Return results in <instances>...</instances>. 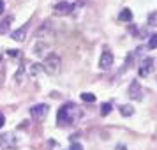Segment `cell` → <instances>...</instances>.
<instances>
[{"label": "cell", "mask_w": 157, "mask_h": 150, "mask_svg": "<svg viewBox=\"0 0 157 150\" xmlns=\"http://www.w3.org/2000/svg\"><path fill=\"white\" fill-rule=\"evenodd\" d=\"M39 72H43V65H41V64H32V65H30V69H29L30 76H37Z\"/></svg>", "instance_id": "obj_13"}, {"label": "cell", "mask_w": 157, "mask_h": 150, "mask_svg": "<svg viewBox=\"0 0 157 150\" xmlns=\"http://www.w3.org/2000/svg\"><path fill=\"white\" fill-rule=\"evenodd\" d=\"M7 53H9V57H13V58H18L20 57V53H21V51H18V50H7Z\"/></svg>", "instance_id": "obj_21"}, {"label": "cell", "mask_w": 157, "mask_h": 150, "mask_svg": "<svg viewBox=\"0 0 157 150\" xmlns=\"http://www.w3.org/2000/svg\"><path fill=\"white\" fill-rule=\"evenodd\" d=\"M81 99L85 101V102H94V101H95V95L90 94V92H83L81 94Z\"/></svg>", "instance_id": "obj_14"}, {"label": "cell", "mask_w": 157, "mask_h": 150, "mask_svg": "<svg viewBox=\"0 0 157 150\" xmlns=\"http://www.w3.org/2000/svg\"><path fill=\"white\" fill-rule=\"evenodd\" d=\"M127 94H129V97H131V99H134V101H140V99H141L143 90H141V85H140V81H138V79H132V81H131Z\"/></svg>", "instance_id": "obj_4"}, {"label": "cell", "mask_w": 157, "mask_h": 150, "mask_svg": "<svg viewBox=\"0 0 157 150\" xmlns=\"http://www.w3.org/2000/svg\"><path fill=\"white\" fill-rule=\"evenodd\" d=\"M48 104H36V106H32L29 110L30 111V117L34 118V120H41V118H44L46 115H48Z\"/></svg>", "instance_id": "obj_3"}, {"label": "cell", "mask_w": 157, "mask_h": 150, "mask_svg": "<svg viewBox=\"0 0 157 150\" xmlns=\"http://www.w3.org/2000/svg\"><path fill=\"white\" fill-rule=\"evenodd\" d=\"M155 20H157V13H152L148 16V27H154L155 25Z\"/></svg>", "instance_id": "obj_20"}, {"label": "cell", "mask_w": 157, "mask_h": 150, "mask_svg": "<svg viewBox=\"0 0 157 150\" xmlns=\"http://www.w3.org/2000/svg\"><path fill=\"white\" fill-rule=\"evenodd\" d=\"M109 111H111V104H109V102H104V104L101 106V115H102V117H106Z\"/></svg>", "instance_id": "obj_16"}, {"label": "cell", "mask_w": 157, "mask_h": 150, "mask_svg": "<svg viewBox=\"0 0 157 150\" xmlns=\"http://www.w3.org/2000/svg\"><path fill=\"white\" fill-rule=\"evenodd\" d=\"M43 71H46L48 74H51V76L60 74V71H62V60L58 57V53H48V55L44 57Z\"/></svg>", "instance_id": "obj_2"}, {"label": "cell", "mask_w": 157, "mask_h": 150, "mask_svg": "<svg viewBox=\"0 0 157 150\" xmlns=\"http://www.w3.org/2000/svg\"><path fill=\"white\" fill-rule=\"evenodd\" d=\"M148 48H150V50H155V48H157V36H155V34H154V36H150Z\"/></svg>", "instance_id": "obj_17"}, {"label": "cell", "mask_w": 157, "mask_h": 150, "mask_svg": "<svg viewBox=\"0 0 157 150\" xmlns=\"http://www.w3.org/2000/svg\"><path fill=\"white\" fill-rule=\"evenodd\" d=\"M18 145V140L13 133H6V134L0 136V147L2 148H14Z\"/></svg>", "instance_id": "obj_6"}, {"label": "cell", "mask_w": 157, "mask_h": 150, "mask_svg": "<svg viewBox=\"0 0 157 150\" xmlns=\"http://www.w3.org/2000/svg\"><path fill=\"white\" fill-rule=\"evenodd\" d=\"M111 65H113V55H111L109 51L101 53V58H99V67L101 69H102V71H108Z\"/></svg>", "instance_id": "obj_8"}, {"label": "cell", "mask_w": 157, "mask_h": 150, "mask_svg": "<svg viewBox=\"0 0 157 150\" xmlns=\"http://www.w3.org/2000/svg\"><path fill=\"white\" fill-rule=\"evenodd\" d=\"M4 124H6V117L0 113V129H2V125H4Z\"/></svg>", "instance_id": "obj_22"}, {"label": "cell", "mask_w": 157, "mask_h": 150, "mask_svg": "<svg viewBox=\"0 0 157 150\" xmlns=\"http://www.w3.org/2000/svg\"><path fill=\"white\" fill-rule=\"evenodd\" d=\"M72 9H74V6L69 4V2H58L53 11H55V14H58V16H65V14H71Z\"/></svg>", "instance_id": "obj_7"}, {"label": "cell", "mask_w": 157, "mask_h": 150, "mask_svg": "<svg viewBox=\"0 0 157 150\" xmlns=\"http://www.w3.org/2000/svg\"><path fill=\"white\" fill-rule=\"evenodd\" d=\"M23 72H25V64H21V65H20V69H18V72L14 74V81H20V79H21V74H23Z\"/></svg>", "instance_id": "obj_18"}, {"label": "cell", "mask_w": 157, "mask_h": 150, "mask_svg": "<svg viewBox=\"0 0 157 150\" xmlns=\"http://www.w3.org/2000/svg\"><path fill=\"white\" fill-rule=\"evenodd\" d=\"M81 108L74 102H65L60 106V110L57 111V124L58 125H71V124H76V122L81 118Z\"/></svg>", "instance_id": "obj_1"}, {"label": "cell", "mask_w": 157, "mask_h": 150, "mask_svg": "<svg viewBox=\"0 0 157 150\" xmlns=\"http://www.w3.org/2000/svg\"><path fill=\"white\" fill-rule=\"evenodd\" d=\"M27 30H29V23H25L23 27H20L18 30H14V32L11 34V39L16 41V43H23V41L27 39Z\"/></svg>", "instance_id": "obj_9"}, {"label": "cell", "mask_w": 157, "mask_h": 150, "mask_svg": "<svg viewBox=\"0 0 157 150\" xmlns=\"http://www.w3.org/2000/svg\"><path fill=\"white\" fill-rule=\"evenodd\" d=\"M134 113V108L129 106V104H122L120 106V115L122 117H131V115Z\"/></svg>", "instance_id": "obj_12"}, {"label": "cell", "mask_w": 157, "mask_h": 150, "mask_svg": "<svg viewBox=\"0 0 157 150\" xmlns=\"http://www.w3.org/2000/svg\"><path fill=\"white\" fill-rule=\"evenodd\" d=\"M4 9H6V4H4V0H0V14L4 13Z\"/></svg>", "instance_id": "obj_23"}, {"label": "cell", "mask_w": 157, "mask_h": 150, "mask_svg": "<svg viewBox=\"0 0 157 150\" xmlns=\"http://www.w3.org/2000/svg\"><path fill=\"white\" fill-rule=\"evenodd\" d=\"M118 150H125V147H124V145H120V147H118Z\"/></svg>", "instance_id": "obj_24"}, {"label": "cell", "mask_w": 157, "mask_h": 150, "mask_svg": "<svg viewBox=\"0 0 157 150\" xmlns=\"http://www.w3.org/2000/svg\"><path fill=\"white\" fill-rule=\"evenodd\" d=\"M152 69H154V58H152V57H147V58L141 62V64H140L138 74H140L141 78H147L150 72H152Z\"/></svg>", "instance_id": "obj_5"}, {"label": "cell", "mask_w": 157, "mask_h": 150, "mask_svg": "<svg viewBox=\"0 0 157 150\" xmlns=\"http://www.w3.org/2000/svg\"><path fill=\"white\" fill-rule=\"evenodd\" d=\"M69 150H83V145H81V143H78V141H71Z\"/></svg>", "instance_id": "obj_19"}, {"label": "cell", "mask_w": 157, "mask_h": 150, "mask_svg": "<svg viewBox=\"0 0 157 150\" xmlns=\"http://www.w3.org/2000/svg\"><path fill=\"white\" fill-rule=\"evenodd\" d=\"M4 78H6V64H4V60L0 57V85H2Z\"/></svg>", "instance_id": "obj_15"}, {"label": "cell", "mask_w": 157, "mask_h": 150, "mask_svg": "<svg viewBox=\"0 0 157 150\" xmlns=\"http://www.w3.org/2000/svg\"><path fill=\"white\" fill-rule=\"evenodd\" d=\"M118 20H120V21H131V20H132V13H131V9H122Z\"/></svg>", "instance_id": "obj_11"}, {"label": "cell", "mask_w": 157, "mask_h": 150, "mask_svg": "<svg viewBox=\"0 0 157 150\" xmlns=\"http://www.w3.org/2000/svg\"><path fill=\"white\" fill-rule=\"evenodd\" d=\"M11 23H13V16H7V18H4L0 21V36L2 34H7L9 29H11Z\"/></svg>", "instance_id": "obj_10"}]
</instances>
